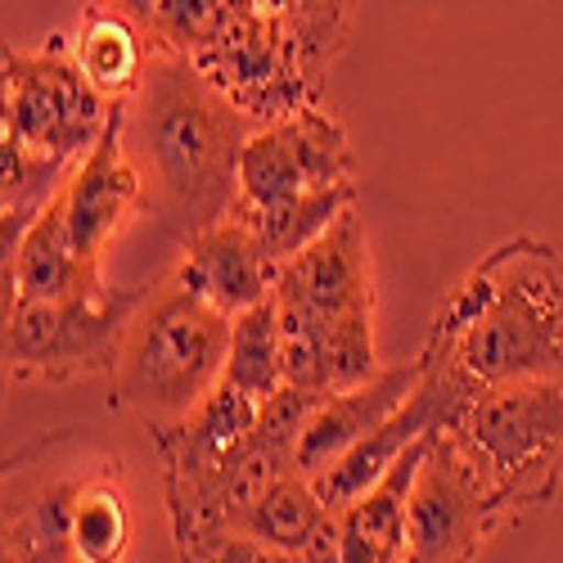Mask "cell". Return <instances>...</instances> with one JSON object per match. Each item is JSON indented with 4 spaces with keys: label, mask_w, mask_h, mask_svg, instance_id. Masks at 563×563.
Masks as SVG:
<instances>
[{
    "label": "cell",
    "mask_w": 563,
    "mask_h": 563,
    "mask_svg": "<svg viewBox=\"0 0 563 563\" xmlns=\"http://www.w3.org/2000/svg\"><path fill=\"white\" fill-rule=\"evenodd\" d=\"M257 122L234 109L195 59L158 55L122 104L126 150L145 176V217L190 244L240 199V154Z\"/></svg>",
    "instance_id": "6da1fadb"
},
{
    "label": "cell",
    "mask_w": 563,
    "mask_h": 563,
    "mask_svg": "<svg viewBox=\"0 0 563 563\" xmlns=\"http://www.w3.org/2000/svg\"><path fill=\"white\" fill-rule=\"evenodd\" d=\"M424 356L478 393L563 379V249L537 234L496 244L433 311Z\"/></svg>",
    "instance_id": "7a4b0ae2"
},
{
    "label": "cell",
    "mask_w": 563,
    "mask_h": 563,
    "mask_svg": "<svg viewBox=\"0 0 563 563\" xmlns=\"http://www.w3.org/2000/svg\"><path fill=\"white\" fill-rule=\"evenodd\" d=\"M225 352L230 316L167 275L126 330L118 369L109 374V410L154 438L180 424L225 379Z\"/></svg>",
    "instance_id": "3957f363"
},
{
    "label": "cell",
    "mask_w": 563,
    "mask_h": 563,
    "mask_svg": "<svg viewBox=\"0 0 563 563\" xmlns=\"http://www.w3.org/2000/svg\"><path fill=\"white\" fill-rule=\"evenodd\" d=\"M150 289L96 285L51 302L5 307V374L14 384H77L113 374Z\"/></svg>",
    "instance_id": "277c9868"
},
{
    "label": "cell",
    "mask_w": 563,
    "mask_h": 563,
    "mask_svg": "<svg viewBox=\"0 0 563 563\" xmlns=\"http://www.w3.org/2000/svg\"><path fill=\"white\" fill-rule=\"evenodd\" d=\"M446 433L496 478L514 509L554 505L563 483V379L487 388Z\"/></svg>",
    "instance_id": "5b68a950"
},
{
    "label": "cell",
    "mask_w": 563,
    "mask_h": 563,
    "mask_svg": "<svg viewBox=\"0 0 563 563\" xmlns=\"http://www.w3.org/2000/svg\"><path fill=\"white\" fill-rule=\"evenodd\" d=\"M0 73H5L0 135L19 140V145L36 154H51L59 163H81V154L100 140L113 104L81 73L73 36L55 32L36 51L5 45L0 51Z\"/></svg>",
    "instance_id": "8992f818"
},
{
    "label": "cell",
    "mask_w": 563,
    "mask_h": 563,
    "mask_svg": "<svg viewBox=\"0 0 563 563\" xmlns=\"http://www.w3.org/2000/svg\"><path fill=\"white\" fill-rule=\"evenodd\" d=\"M514 514L496 478L451 433H438L410 487L401 563H478Z\"/></svg>",
    "instance_id": "52a82bcc"
},
{
    "label": "cell",
    "mask_w": 563,
    "mask_h": 563,
    "mask_svg": "<svg viewBox=\"0 0 563 563\" xmlns=\"http://www.w3.org/2000/svg\"><path fill=\"white\" fill-rule=\"evenodd\" d=\"M195 64L257 126L320 104V86L311 81L298 45L257 10V0H225Z\"/></svg>",
    "instance_id": "ba28073f"
},
{
    "label": "cell",
    "mask_w": 563,
    "mask_h": 563,
    "mask_svg": "<svg viewBox=\"0 0 563 563\" xmlns=\"http://www.w3.org/2000/svg\"><path fill=\"white\" fill-rule=\"evenodd\" d=\"M347 180H352V135L343 118L320 104H307L302 113L262 122L249 135L240 154V199H234V208H266Z\"/></svg>",
    "instance_id": "9c48e42d"
},
{
    "label": "cell",
    "mask_w": 563,
    "mask_h": 563,
    "mask_svg": "<svg viewBox=\"0 0 563 563\" xmlns=\"http://www.w3.org/2000/svg\"><path fill=\"white\" fill-rule=\"evenodd\" d=\"M279 316L307 324H339L356 316H374V266L369 240L356 208H347L316 244L279 266L275 279Z\"/></svg>",
    "instance_id": "30bf717a"
},
{
    "label": "cell",
    "mask_w": 563,
    "mask_h": 563,
    "mask_svg": "<svg viewBox=\"0 0 563 563\" xmlns=\"http://www.w3.org/2000/svg\"><path fill=\"white\" fill-rule=\"evenodd\" d=\"M59 195H64L68 230H73V244H77L81 262L100 271L109 244L135 217H145V176H140V167L126 150L122 104H113L100 140L81 154V163L73 167V176Z\"/></svg>",
    "instance_id": "8fae6325"
},
{
    "label": "cell",
    "mask_w": 563,
    "mask_h": 563,
    "mask_svg": "<svg viewBox=\"0 0 563 563\" xmlns=\"http://www.w3.org/2000/svg\"><path fill=\"white\" fill-rule=\"evenodd\" d=\"M172 275L221 316H240L275 294L279 262L262 249L253 225L230 212L225 221L195 234L190 244H180V262Z\"/></svg>",
    "instance_id": "7c38bea8"
},
{
    "label": "cell",
    "mask_w": 563,
    "mask_h": 563,
    "mask_svg": "<svg viewBox=\"0 0 563 563\" xmlns=\"http://www.w3.org/2000/svg\"><path fill=\"white\" fill-rule=\"evenodd\" d=\"M419 374H424V356L415 361H397V365H384L374 379L347 388V393H334L324 397L320 410L311 415V424L302 433V446H298V474L307 478H320L339 455H347L361 438H369L379 424L410 401Z\"/></svg>",
    "instance_id": "4fadbf2b"
},
{
    "label": "cell",
    "mask_w": 563,
    "mask_h": 563,
    "mask_svg": "<svg viewBox=\"0 0 563 563\" xmlns=\"http://www.w3.org/2000/svg\"><path fill=\"white\" fill-rule=\"evenodd\" d=\"M86 478L90 468L23 483L19 468H5V554L19 563H77L73 514Z\"/></svg>",
    "instance_id": "5bb4252c"
},
{
    "label": "cell",
    "mask_w": 563,
    "mask_h": 563,
    "mask_svg": "<svg viewBox=\"0 0 563 563\" xmlns=\"http://www.w3.org/2000/svg\"><path fill=\"white\" fill-rule=\"evenodd\" d=\"M104 285V275L96 266H86L73 230H68V212H64V195H55V203L45 208L32 230L19 240L14 257H5V307L10 302H51V298H68L81 289Z\"/></svg>",
    "instance_id": "9a60e30c"
},
{
    "label": "cell",
    "mask_w": 563,
    "mask_h": 563,
    "mask_svg": "<svg viewBox=\"0 0 563 563\" xmlns=\"http://www.w3.org/2000/svg\"><path fill=\"white\" fill-rule=\"evenodd\" d=\"M438 438V433H433ZM433 438L415 442L388 474L361 492L352 505L339 509L343 532V563H401L406 559V514H410V487L424 464Z\"/></svg>",
    "instance_id": "2e32d148"
},
{
    "label": "cell",
    "mask_w": 563,
    "mask_h": 563,
    "mask_svg": "<svg viewBox=\"0 0 563 563\" xmlns=\"http://www.w3.org/2000/svg\"><path fill=\"white\" fill-rule=\"evenodd\" d=\"M73 51H77V64L90 77V86H96L109 104H126L140 90V81H145L150 59H154L150 36L118 5H109V0L86 5L77 36H73Z\"/></svg>",
    "instance_id": "e0dca14e"
},
{
    "label": "cell",
    "mask_w": 563,
    "mask_h": 563,
    "mask_svg": "<svg viewBox=\"0 0 563 563\" xmlns=\"http://www.w3.org/2000/svg\"><path fill=\"white\" fill-rule=\"evenodd\" d=\"M135 545V509L126 496L122 464L104 460L100 468H90V478L77 496L73 514V550L77 563H126Z\"/></svg>",
    "instance_id": "ac0fdd59"
},
{
    "label": "cell",
    "mask_w": 563,
    "mask_h": 563,
    "mask_svg": "<svg viewBox=\"0 0 563 563\" xmlns=\"http://www.w3.org/2000/svg\"><path fill=\"white\" fill-rule=\"evenodd\" d=\"M356 203V180L347 185H330V190H307L294 199H279L266 208H234V217L249 221L253 234L262 240V249L285 266L289 257H298L307 244H316L324 230H330L347 208Z\"/></svg>",
    "instance_id": "d6986e66"
},
{
    "label": "cell",
    "mask_w": 563,
    "mask_h": 563,
    "mask_svg": "<svg viewBox=\"0 0 563 563\" xmlns=\"http://www.w3.org/2000/svg\"><path fill=\"white\" fill-rule=\"evenodd\" d=\"M257 10L298 45L311 81L324 90V73L339 64L352 41L356 0H257Z\"/></svg>",
    "instance_id": "ffe728a7"
},
{
    "label": "cell",
    "mask_w": 563,
    "mask_h": 563,
    "mask_svg": "<svg viewBox=\"0 0 563 563\" xmlns=\"http://www.w3.org/2000/svg\"><path fill=\"white\" fill-rule=\"evenodd\" d=\"M257 401L285 388V339H279V307L275 294L240 316H230V352H225V379Z\"/></svg>",
    "instance_id": "44dd1931"
},
{
    "label": "cell",
    "mask_w": 563,
    "mask_h": 563,
    "mask_svg": "<svg viewBox=\"0 0 563 563\" xmlns=\"http://www.w3.org/2000/svg\"><path fill=\"white\" fill-rule=\"evenodd\" d=\"M334 509L324 505V496L316 492V483L307 474H279L262 500L253 505L244 532L266 541V545H279V550H294V554H307V545L330 528Z\"/></svg>",
    "instance_id": "7402d4cb"
},
{
    "label": "cell",
    "mask_w": 563,
    "mask_h": 563,
    "mask_svg": "<svg viewBox=\"0 0 563 563\" xmlns=\"http://www.w3.org/2000/svg\"><path fill=\"white\" fill-rule=\"evenodd\" d=\"M109 5H118L140 32H145L158 55L195 59L199 45L212 36L225 0H109Z\"/></svg>",
    "instance_id": "603a6c76"
},
{
    "label": "cell",
    "mask_w": 563,
    "mask_h": 563,
    "mask_svg": "<svg viewBox=\"0 0 563 563\" xmlns=\"http://www.w3.org/2000/svg\"><path fill=\"white\" fill-rule=\"evenodd\" d=\"M180 563H307V559L294 554V550L266 545V541H257V537H249V532H230V537H221L212 550H203V554H195V559H180Z\"/></svg>",
    "instance_id": "cb8c5ba5"
}]
</instances>
